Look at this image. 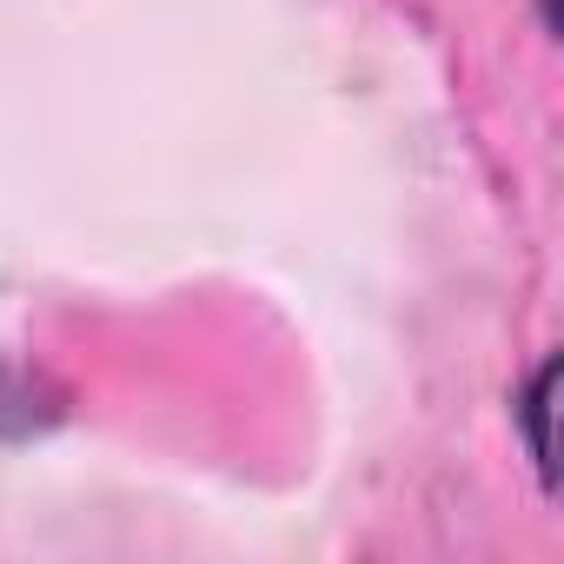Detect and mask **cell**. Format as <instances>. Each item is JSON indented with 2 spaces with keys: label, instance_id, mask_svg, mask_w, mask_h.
Segmentation results:
<instances>
[{
  "label": "cell",
  "instance_id": "1",
  "mask_svg": "<svg viewBox=\"0 0 564 564\" xmlns=\"http://www.w3.org/2000/svg\"><path fill=\"white\" fill-rule=\"evenodd\" d=\"M551 386H557V359H544L518 399V419H524V445H531V465L544 478V491L557 485V465H551Z\"/></svg>",
  "mask_w": 564,
  "mask_h": 564
}]
</instances>
